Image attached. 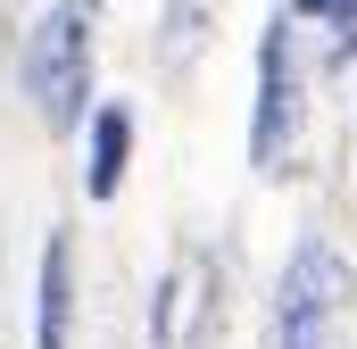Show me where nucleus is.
<instances>
[{"label": "nucleus", "mask_w": 357, "mask_h": 349, "mask_svg": "<svg viewBox=\"0 0 357 349\" xmlns=\"http://www.w3.org/2000/svg\"><path fill=\"white\" fill-rule=\"evenodd\" d=\"M291 8L274 0L266 34H258V108H250V167L282 174L291 158V133H299V50H291Z\"/></svg>", "instance_id": "nucleus-3"}, {"label": "nucleus", "mask_w": 357, "mask_h": 349, "mask_svg": "<svg viewBox=\"0 0 357 349\" xmlns=\"http://www.w3.org/2000/svg\"><path fill=\"white\" fill-rule=\"evenodd\" d=\"M133 167V108L125 100H100L84 125V200H116Z\"/></svg>", "instance_id": "nucleus-5"}, {"label": "nucleus", "mask_w": 357, "mask_h": 349, "mask_svg": "<svg viewBox=\"0 0 357 349\" xmlns=\"http://www.w3.org/2000/svg\"><path fill=\"white\" fill-rule=\"evenodd\" d=\"M349 291H357V274L333 242H299L282 258V283H274V308H266V349H333L341 316H349Z\"/></svg>", "instance_id": "nucleus-2"}, {"label": "nucleus", "mask_w": 357, "mask_h": 349, "mask_svg": "<svg viewBox=\"0 0 357 349\" xmlns=\"http://www.w3.org/2000/svg\"><path fill=\"white\" fill-rule=\"evenodd\" d=\"M282 8H291V17H349L357 0H282Z\"/></svg>", "instance_id": "nucleus-9"}, {"label": "nucleus", "mask_w": 357, "mask_h": 349, "mask_svg": "<svg viewBox=\"0 0 357 349\" xmlns=\"http://www.w3.org/2000/svg\"><path fill=\"white\" fill-rule=\"evenodd\" d=\"M216 8L225 0H167L158 8V34H150V67L183 84L191 67H199V50H208V34H216Z\"/></svg>", "instance_id": "nucleus-6"}, {"label": "nucleus", "mask_w": 357, "mask_h": 349, "mask_svg": "<svg viewBox=\"0 0 357 349\" xmlns=\"http://www.w3.org/2000/svg\"><path fill=\"white\" fill-rule=\"evenodd\" d=\"M91 34H100V0H50L17 50V84L33 91L50 133L91 125Z\"/></svg>", "instance_id": "nucleus-1"}, {"label": "nucleus", "mask_w": 357, "mask_h": 349, "mask_svg": "<svg viewBox=\"0 0 357 349\" xmlns=\"http://www.w3.org/2000/svg\"><path fill=\"white\" fill-rule=\"evenodd\" d=\"M349 59H357V8L333 17V67H349Z\"/></svg>", "instance_id": "nucleus-8"}, {"label": "nucleus", "mask_w": 357, "mask_h": 349, "mask_svg": "<svg viewBox=\"0 0 357 349\" xmlns=\"http://www.w3.org/2000/svg\"><path fill=\"white\" fill-rule=\"evenodd\" d=\"M33 349H75V250H67V233L42 242V316H33Z\"/></svg>", "instance_id": "nucleus-7"}, {"label": "nucleus", "mask_w": 357, "mask_h": 349, "mask_svg": "<svg viewBox=\"0 0 357 349\" xmlns=\"http://www.w3.org/2000/svg\"><path fill=\"white\" fill-rule=\"evenodd\" d=\"M216 316V266L199 250H183L158 274V299H150V349H199V325Z\"/></svg>", "instance_id": "nucleus-4"}]
</instances>
